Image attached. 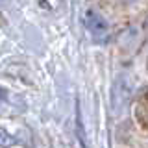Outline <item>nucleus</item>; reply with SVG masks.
<instances>
[{"label": "nucleus", "instance_id": "f257e3e1", "mask_svg": "<svg viewBox=\"0 0 148 148\" xmlns=\"http://www.w3.org/2000/svg\"><path fill=\"white\" fill-rule=\"evenodd\" d=\"M133 80L128 74H120L117 80L113 82V89H111V111L113 115H122L126 111L130 100L133 96Z\"/></svg>", "mask_w": 148, "mask_h": 148}, {"label": "nucleus", "instance_id": "f03ea898", "mask_svg": "<svg viewBox=\"0 0 148 148\" xmlns=\"http://www.w3.org/2000/svg\"><path fill=\"white\" fill-rule=\"evenodd\" d=\"M85 24H87V28H89L91 35L95 37L96 41H106L108 32H109V24H108V21H106V18L102 17L100 13H96V11H87V15H85Z\"/></svg>", "mask_w": 148, "mask_h": 148}, {"label": "nucleus", "instance_id": "7ed1b4c3", "mask_svg": "<svg viewBox=\"0 0 148 148\" xmlns=\"http://www.w3.org/2000/svg\"><path fill=\"white\" fill-rule=\"evenodd\" d=\"M137 37H139V34H137L135 28H126V30L119 35V45L122 46V48H133V45L137 43Z\"/></svg>", "mask_w": 148, "mask_h": 148}, {"label": "nucleus", "instance_id": "20e7f679", "mask_svg": "<svg viewBox=\"0 0 148 148\" xmlns=\"http://www.w3.org/2000/svg\"><path fill=\"white\" fill-rule=\"evenodd\" d=\"M13 143H15V139L9 135L8 132H4V130H0V146H11Z\"/></svg>", "mask_w": 148, "mask_h": 148}, {"label": "nucleus", "instance_id": "39448f33", "mask_svg": "<svg viewBox=\"0 0 148 148\" xmlns=\"http://www.w3.org/2000/svg\"><path fill=\"white\" fill-rule=\"evenodd\" d=\"M122 2H130V0H122Z\"/></svg>", "mask_w": 148, "mask_h": 148}, {"label": "nucleus", "instance_id": "423d86ee", "mask_svg": "<svg viewBox=\"0 0 148 148\" xmlns=\"http://www.w3.org/2000/svg\"><path fill=\"white\" fill-rule=\"evenodd\" d=\"M146 69H148V61H146Z\"/></svg>", "mask_w": 148, "mask_h": 148}]
</instances>
